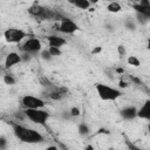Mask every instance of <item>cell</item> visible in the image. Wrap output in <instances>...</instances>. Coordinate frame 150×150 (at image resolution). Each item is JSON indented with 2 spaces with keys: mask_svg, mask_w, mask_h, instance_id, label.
Segmentation results:
<instances>
[{
  "mask_svg": "<svg viewBox=\"0 0 150 150\" xmlns=\"http://www.w3.org/2000/svg\"><path fill=\"white\" fill-rule=\"evenodd\" d=\"M12 125V129H13V132L15 135L16 138H19L21 142L23 143H29V144H34V143H40L43 141V136L34 130V129H30V128H26L19 123H11Z\"/></svg>",
  "mask_w": 150,
  "mask_h": 150,
  "instance_id": "1",
  "label": "cell"
},
{
  "mask_svg": "<svg viewBox=\"0 0 150 150\" xmlns=\"http://www.w3.org/2000/svg\"><path fill=\"white\" fill-rule=\"evenodd\" d=\"M95 88H96V91H97L100 98L103 100V101H115L122 95V93L118 89L109 87L107 84L97 83Z\"/></svg>",
  "mask_w": 150,
  "mask_h": 150,
  "instance_id": "2",
  "label": "cell"
},
{
  "mask_svg": "<svg viewBox=\"0 0 150 150\" xmlns=\"http://www.w3.org/2000/svg\"><path fill=\"white\" fill-rule=\"evenodd\" d=\"M23 114L28 120L36 124H45L49 117V114L42 109H26Z\"/></svg>",
  "mask_w": 150,
  "mask_h": 150,
  "instance_id": "3",
  "label": "cell"
},
{
  "mask_svg": "<svg viewBox=\"0 0 150 150\" xmlns=\"http://www.w3.org/2000/svg\"><path fill=\"white\" fill-rule=\"evenodd\" d=\"M27 36V33L19 28H8L4 32V38L9 43H19Z\"/></svg>",
  "mask_w": 150,
  "mask_h": 150,
  "instance_id": "4",
  "label": "cell"
},
{
  "mask_svg": "<svg viewBox=\"0 0 150 150\" xmlns=\"http://www.w3.org/2000/svg\"><path fill=\"white\" fill-rule=\"evenodd\" d=\"M21 103L26 109H42L46 104L43 100L35 97V96H32V95L23 96L21 100Z\"/></svg>",
  "mask_w": 150,
  "mask_h": 150,
  "instance_id": "5",
  "label": "cell"
},
{
  "mask_svg": "<svg viewBox=\"0 0 150 150\" xmlns=\"http://www.w3.org/2000/svg\"><path fill=\"white\" fill-rule=\"evenodd\" d=\"M57 30L61 32V33H64V34H73L75 33L77 29H79V26L71 20V19H68V18H63L61 19L60 23L56 26Z\"/></svg>",
  "mask_w": 150,
  "mask_h": 150,
  "instance_id": "6",
  "label": "cell"
},
{
  "mask_svg": "<svg viewBox=\"0 0 150 150\" xmlns=\"http://www.w3.org/2000/svg\"><path fill=\"white\" fill-rule=\"evenodd\" d=\"M21 50L23 53H28V54H33V53H38L41 50V41L39 39L32 38L28 39L27 41H25V43L21 46Z\"/></svg>",
  "mask_w": 150,
  "mask_h": 150,
  "instance_id": "7",
  "label": "cell"
},
{
  "mask_svg": "<svg viewBox=\"0 0 150 150\" xmlns=\"http://www.w3.org/2000/svg\"><path fill=\"white\" fill-rule=\"evenodd\" d=\"M132 8L135 9V12L137 14H141V15H143V16H145L150 20V1L142 0L138 4H134Z\"/></svg>",
  "mask_w": 150,
  "mask_h": 150,
  "instance_id": "8",
  "label": "cell"
},
{
  "mask_svg": "<svg viewBox=\"0 0 150 150\" xmlns=\"http://www.w3.org/2000/svg\"><path fill=\"white\" fill-rule=\"evenodd\" d=\"M21 61H22L21 55L18 54V53H15V52H12V53H9V54L6 56V59H5V67H6V68H11V67H13V66L20 63Z\"/></svg>",
  "mask_w": 150,
  "mask_h": 150,
  "instance_id": "9",
  "label": "cell"
},
{
  "mask_svg": "<svg viewBox=\"0 0 150 150\" xmlns=\"http://www.w3.org/2000/svg\"><path fill=\"white\" fill-rule=\"evenodd\" d=\"M137 117L150 121V101H145L143 105L137 110Z\"/></svg>",
  "mask_w": 150,
  "mask_h": 150,
  "instance_id": "10",
  "label": "cell"
},
{
  "mask_svg": "<svg viewBox=\"0 0 150 150\" xmlns=\"http://www.w3.org/2000/svg\"><path fill=\"white\" fill-rule=\"evenodd\" d=\"M46 7L41 6V5H38V4H34L32 5L29 8H28V13L34 16V18H38V19H41V16L43 15V13L46 12Z\"/></svg>",
  "mask_w": 150,
  "mask_h": 150,
  "instance_id": "11",
  "label": "cell"
},
{
  "mask_svg": "<svg viewBox=\"0 0 150 150\" xmlns=\"http://www.w3.org/2000/svg\"><path fill=\"white\" fill-rule=\"evenodd\" d=\"M121 116L122 118L127 120V121H130V120H134L135 117H137V109L135 107H127V108H123L121 110Z\"/></svg>",
  "mask_w": 150,
  "mask_h": 150,
  "instance_id": "12",
  "label": "cell"
},
{
  "mask_svg": "<svg viewBox=\"0 0 150 150\" xmlns=\"http://www.w3.org/2000/svg\"><path fill=\"white\" fill-rule=\"evenodd\" d=\"M47 41H48L49 47L60 48L63 45H66V40L63 38H61V36H57V35H49V36H47Z\"/></svg>",
  "mask_w": 150,
  "mask_h": 150,
  "instance_id": "13",
  "label": "cell"
},
{
  "mask_svg": "<svg viewBox=\"0 0 150 150\" xmlns=\"http://www.w3.org/2000/svg\"><path fill=\"white\" fill-rule=\"evenodd\" d=\"M70 4L80 9H87L90 7V1L88 0H70Z\"/></svg>",
  "mask_w": 150,
  "mask_h": 150,
  "instance_id": "14",
  "label": "cell"
},
{
  "mask_svg": "<svg viewBox=\"0 0 150 150\" xmlns=\"http://www.w3.org/2000/svg\"><path fill=\"white\" fill-rule=\"evenodd\" d=\"M77 130H79V134L82 135V136H87V135L90 132V129H89V127H88L86 123H81V124H79Z\"/></svg>",
  "mask_w": 150,
  "mask_h": 150,
  "instance_id": "15",
  "label": "cell"
},
{
  "mask_svg": "<svg viewBox=\"0 0 150 150\" xmlns=\"http://www.w3.org/2000/svg\"><path fill=\"white\" fill-rule=\"evenodd\" d=\"M107 9L109 11V12H111V13H117V12H120L122 8H121V5L118 4V2H110L109 5H108V7H107Z\"/></svg>",
  "mask_w": 150,
  "mask_h": 150,
  "instance_id": "16",
  "label": "cell"
},
{
  "mask_svg": "<svg viewBox=\"0 0 150 150\" xmlns=\"http://www.w3.org/2000/svg\"><path fill=\"white\" fill-rule=\"evenodd\" d=\"M128 63L130 66H134V67H138L141 64V61L136 57V56H129L128 57Z\"/></svg>",
  "mask_w": 150,
  "mask_h": 150,
  "instance_id": "17",
  "label": "cell"
},
{
  "mask_svg": "<svg viewBox=\"0 0 150 150\" xmlns=\"http://www.w3.org/2000/svg\"><path fill=\"white\" fill-rule=\"evenodd\" d=\"M48 52L50 53L52 56H60V55L62 54L61 49H60V48H56V47H49V48H48Z\"/></svg>",
  "mask_w": 150,
  "mask_h": 150,
  "instance_id": "18",
  "label": "cell"
},
{
  "mask_svg": "<svg viewBox=\"0 0 150 150\" xmlns=\"http://www.w3.org/2000/svg\"><path fill=\"white\" fill-rule=\"evenodd\" d=\"M4 81L6 84H14L15 83V79L12 75H4Z\"/></svg>",
  "mask_w": 150,
  "mask_h": 150,
  "instance_id": "19",
  "label": "cell"
},
{
  "mask_svg": "<svg viewBox=\"0 0 150 150\" xmlns=\"http://www.w3.org/2000/svg\"><path fill=\"white\" fill-rule=\"evenodd\" d=\"M125 27H127L128 29H131V30H135V28H136V26H135L134 21H131V19L125 20Z\"/></svg>",
  "mask_w": 150,
  "mask_h": 150,
  "instance_id": "20",
  "label": "cell"
},
{
  "mask_svg": "<svg viewBox=\"0 0 150 150\" xmlns=\"http://www.w3.org/2000/svg\"><path fill=\"white\" fill-rule=\"evenodd\" d=\"M41 56H42V59L43 60H50L53 56L50 55V53L48 52V49H46V50H42L41 52Z\"/></svg>",
  "mask_w": 150,
  "mask_h": 150,
  "instance_id": "21",
  "label": "cell"
},
{
  "mask_svg": "<svg viewBox=\"0 0 150 150\" xmlns=\"http://www.w3.org/2000/svg\"><path fill=\"white\" fill-rule=\"evenodd\" d=\"M117 52H118V54H120L121 56H124V55L127 54L125 47H124L123 45H120V46H117Z\"/></svg>",
  "mask_w": 150,
  "mask_h": 150,
  "instance_id": "22",
  "label": "cell"
},
{
  "mask_svg": "<svg viewBox=\"0 0 150 150\" xmlns=\"http://www.w3.org/2000/svg\"><path fill=\"white\" fill-rule=\"evenodd\" d=\"M80 114H81V111L77 107H73L70 109V116H80Z\"/></svg>",
  "mask_w": 150,
  "mask_h": 150,
  "instance_id": "23",
  "label": "cell"
},
{
  "mask_svg": "<svg viewBox=\"0 0 150 150\" xmlns=\"http://www.w3.org/2000/svg\"><path fill=\"white\" fill-rule=\"evenodd\" d=\"M125 143H127V145H128V148H129L130 150H144V149H141V148H138V146H136L135 144H132V143H130V141H127Z\"/></svg>",
  "mask_w": 150,
  "mask_h": 150,
  "instance_id": "24",
  "label": "cell"
},
{
  "mask_svg": "<svg viewBox=\"0 0 150 150\" xmlns=\"http://www.w3.org/2000/svg\"><path fill=\"white\" fill-rule=\"evenodd\" d=\"M136 16H137V19H138V21H139L141 23H145V22L149 21L148 18H145V16H143V15H141V14H137V13H136Z\"/></svg>",
  "mask_w": 150,
  "mask_h": 150,
  "instance_id": "25",
  "label": "cell"
},
{
  "mask_svg": "<svg viewBox=\"0 0 150 150\" xmlns=\"http://www.w3.org/2000/svg\"><path fill=\"white\" fill-rule=\"evenodd\" d=\"M6 148V138L4 136L0 137V150H4Z\"/></svg>",
  "mask_w": 150,
  "mask_h": 150,
  "instance_id": "26",
  "label": "cell"
},
{
  "mask_svg": "<svg viewBox=\"0 0 150 150\" xmlns=\"http://www.w3.org/2000/svg\"><path fill=\"white\" fill-rule=\"evenodd\" d=\"M102 50V47H96V48H94L93 50H91V53L93 54H97V53H100Z\"/></svg>",
  "mask_w": 150,
  "mask_h": 150,
  "instance_id": "27",
  "label": "cell"
},
{
  "mask_svg": "<svg viewBox=\"0 0 150 150\" xmlns=\"http://www.w3.org/2000/svg\"><path fill=\"white\" fill-rule=\"evenodd\" d=\"M59 150H69L63 143H59Z\"/></svg>",
  "mask_w": 150,
  "mask_h": 150,
  "instance_id": "28",
  "label": "cell"
},
{
  "mask_svg": "<svg viewBox=\"0 0 150 150\" xmlns=\"http://www.w3.org/2000/svg\"><path fill=\"white\" fill-rule=\"evenodd\" d=\"M21 57H22V60H29V54L28 53H23L21 55Z\"/></svg>",
  "mask_w": 150,
  "mask_h": 150,
  "instance_id": "29",
  "label": "cell"
},
{
  "mask_svg": "<svg viewBox=\"0 0 150 150\" xmlns=\"http://www.w3.org/2000/svg\"><path fill=\"white\" fill-rule=\"evenodd\" d=\"M84 150H95V148H94L93 145L88 144V145H86V146H84Z\"/></svg>",
  "mask_w": 150,
  "mask_h": 150,
  "instance_id": "30",
  "label": "cell"
},
{
  "mask_svg": "<svg viewBox=\"0 0 150 150\" xmlns=\"http://www.w3.org/2000/svg\"><path fill=\"white\" fill-rule=\"evenodd\" d=\"M46 150H59V148L55 146V145H50V146H48Z\"/></svg>",
  "mask_w": 150,
  "mask_h": 150,
  "instance_id": "31",
  "label": "cell"
},
{
  "mask_svg": "<svg viewBox=\"0 0 150 150\" xmlns=\"http://www.w3.org/2000/svg\"><path fill=\"white\" fill-rule=\"evenodd\" d=\"M120 87H123V88H125V87H127V83L121 81V82H120Z\"/></svg>",
  "mask_w": 150,
  "mask_h": 150,
  "instance_id": "32",
  "label": "cell"
},
{
  "mask_svg": "<svg viewBox=\"0 0 150 150\" xmlns=\"http://www.w3.org/2000/svg\"><path fill=\"white\" fill-rule=\"evenodd\" d=\"M146 48H148V49L150 50V38L148 39V43H146Z\"/></svg>",
  "mask_w": 150,
  "mask_h": 150,
  "instance_id": "33",
  "label": "cell"
},
{
  "mask_svg": "<svg viewBox=\"0 0 150 150\" xmlns=\"http://www.w3.org/2000/svg\"><path fill=\"white\" fill-rule=\"evenodd\" d=\"M116 71L121 74V73H123V69H122V68H117V69H116Z\"/></svg>",
  "mask_w": 150,
  "mask_h": 150,
  "instance_id": "34",
  "label": "cell"
},
{
  "mask_svg": "<svg viewBox=\"0 0 150 150\" xmlns=\"http://www.w3.org/2000/svg\"><path fill=\"white\" fill-rule=\"evenodd\" d=\"M149 130H150V125H149Z\"/></svg>",
  "mask_w": 150,
  "mask_h": 150,
  "instance_id": "35",
  "label": "cell"
},
{
  "mask_svg": "<svg viewBox=\"0 0 150 150\" xmlns=\"http://www.w3.org/2000/svg\"><path fill=\"white\" fill-rule=\"evenodd\" d=\"M4 150H6V149H4Z\"/></svg>",
  "mask_w": 150,
  "mask_h": 150,
  "instance_id": "36",
  "label": "cell"
}]
</instances>
